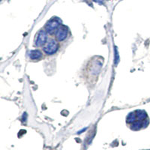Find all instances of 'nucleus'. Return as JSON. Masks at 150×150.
Here are the masks:
<instances>
[{"label": "nucleus", "instance_id": "nucleus-1", "mask_svg": "<svg viewBox=\"0 0 150 150\" xmlns=\"http://www.w3.org/2000/svg\"><path fill=\"white\" fill-rule=\"evenodd\" d=\"M126 124L132 131H140L149 124L148 114L143 110H136L130 112L126 117Z\"/></svg>", "mask_w": 150, "mask_h": 150}, {"label": "nucleus", "instance_id": "nucleus-4", "mask_svg": "<svg viewBox=\"0 0 150 150\" xmlns=\"http://www.w3.org/2000/svg\"><path fill=\"white\" fill-rule=\"evenodd\" d=\"M62 24L61 20L59 17H53L45 24L44 29L47 31L50 36H53L55 32Z\"/></svg>", "mask_w": 150, "mask_h": 150}, {"label": "nucleus", "instance_id": "nucleus-5", "mask_svg": "<svg viewBox=\"0 0 150 150\" xmlns=\"http://www.w3.org/2000/svg\"><path fill=\"white\" fill-rule=\"evenodd\" d=\"M68 34H69V30H68V26H65L63 24H61L55 32L53 37L60 43L66 40Z\"/></svg>", "mask_w": 150, "mask_h": 150}, {"label": "nucleus", "instance_id": "nucleus-2", "mask_svg": "<svg viewBox=\"0 0 150 150\" xmlns=\"http://www.w3.org/2000/svg\"><path fill=\"white\" fill-rule=\"evenodd\" d=\"M42 49L43 52L45 54L48 55V56H51V55L56 53L59 49V42L55 38H53L51 36V38H49L47 42Z\"/></svg>", "mask_w": 150, "mask_h": 150}, {"label": "nucleus", "instance_id": "nucleus-3", "mask_svg": "<svg viewBox=\"0 0 150 150\" xmlns=\"http://www.w3.org/2000/svg\"><path fill=\"white\" fill-rule=\"evenodd\" d=\"M49 39V35L45 29H40L35 37L34 45L35 47L43 48Z\"/></svg>", "mask_w": 150, "mask_h": 150}, {"label": "nucleus", "instance_id": "nucleus-6", "mask_svg": "<svg viewBox=\"0 0 150 150\" xmlns=\"http://www.w3.org/2000/svg\"><path fill=\"white\" fill-rule=\"evenodd\" d=\"M29 57L33 61H38L44 58V53L39 50H33L29 52Z\"/></svg>", "mask_w": 150, "mask_h": 150}]
</instances>
